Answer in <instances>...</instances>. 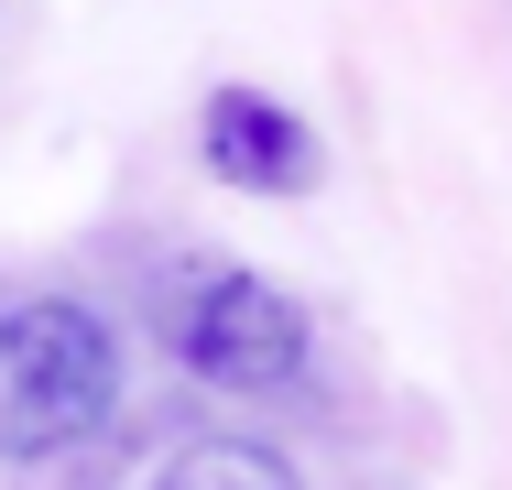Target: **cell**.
I'll use <instances>...</instances> for the list:
<instances>
[{
  "mask_svg": "<svg viewBox=\"0 0 512 490\" xmlns=\"http://www.w3.org/2000/svg\"><path fill=\"white\" fill-rule=\"evenodd\" d=\"M120 403V338L77 294H22L0 305V458H55L99 436Z\"/></svg>",
  "mask_w": 512,
  "mask_h": 490,
  "instance_id": "obj_1",
  "label": "cell"
},
{
  "mask_svg": "<svg viewBox=\"0 0 512 490\" xmlns=\"http://www.w3.org/2000/svg\"><path fill=\"white\" fill-rule=\"evenodd\" d=\"M153 316H164L175 371H197V382H218V392H284L306 371V305L284 284H262V273H240V262L164 273Z\"/></svg>",
  "mask_w": 512,
  "mask_h": 490,
  "instance_id": "obj_2",
  "label": "cell"
},
{
  "mask_svg": "<svg viewBox=\"0 0 512 490\" xmlns=\"http://www.w3.org/2000/svg\"><path fill=\"white\" fill-rule=\"evenodd\" d=\"M197 164L218 186H240V196H306L316 186V131H306V109H284L262 88H207Z\"/></svg>",
  "mask_w": 512,
  "mask_h": 490,
  "instance_id": "obj_3",
  "label": "cell"
},
{
  "mask_svg": "<svg viewBox=\"0 0 512 490\" xmlns=\"http://www.w3.org/2000/svg\"><path fill=\"white\" fill-rule=\"evenodd\" d=\"M131 490H306V480H295L284 447H262V436H186V447H164Z\"/></svg>",
  "mask_w": 512,
  "mask_h": 490,
  "instance_id": "obj_4",
  "label": "cell"
}]
</instances>
